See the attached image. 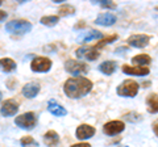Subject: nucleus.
Returning a JSON list of instances; mask_svg holds the SVG:
<instances>
[{
    "instance_id": "23",
    "label": "nucleus",
    "mask_w": 158,
    "mask_h": 147,
    "mask_svg": "<svg viewBox=\"0 0 158 147\" xmlns=\"http://www.w3.org/2000/svg\"><path fill=\"white\" fill-rule=\"evenodd\" d=\"M58 21H59L58 16H44V17H41V20H40V22H41L42 25L49 26V28L56 26L58 24Z\"/></svg>"
},
{
    "instance_id": "31",
    "label": "nucleus",
    "mask_w": 158,
    "mask_h": 147,
    "mask_svg": "<svg viewBox=\"0 0 158 147\" xmlns=\"http://www.w3.org/2000/svg\"><path fill=\"white\" fill-rule=\"evenodd\" d=\"M54 3H62V2H65V0H53Z\"/></svg>"
},
{
    "instance_id": "30",
    "label": "nucleus",
    "mask_w": 158,
    "mask_h": 147,
    "mask_svg": "<svg viewBox=\"0 0 158 147\" xmlns=\"http://www.w3.org/2000/svg\"><path fill=\"white\" fill-rule=\"evenodd\" d=\"M6 18H7V12L0 11V22H2L3 20H6Z\"/></svg>"
},
{
    "instance_id": "3",
    "label": "nucleus",
    "mask_w": 158,
    "mask_h": 147,
    "mask_svg": "<svg viewBox=\"0 0 158 147\" xmlns=\"http://www.w3.org/2000/svg\"><path fill=\"white\" fill-rule=\"evenodd\" d=\"M6 30L11 34H25L32 30V24L28 20H12L6 24Z\"/></svg>"
},
{
    "instance_id": "7",
    "label": "nucleus",
    "mask_w": 158,
    "mask_h": 147,
    "mask_svg": "<svg viewBox=\"0 0 158 147\" xmlns=\"http://www.w3.org/2000/svg\"><path fill=\"white\" fill-rule=\"evenodd\" d=\"M124 129H125L124 122L116 120V121H110V122H107V124H104V126H103V133L108 137H112V135L120 134L121 131H124Z\"/></svg>"
},
{
    "instance_id": "27",
    "label": "nucleus",
    "mask_w": 158,
    "mask_h": 147,
    "mask_svg": "<svg viewBox=\"0 0 158 147\" xmlns=\"http://www.w3.org/2000/svg\"><path fill=\"white\" fill-rule=\"evenodd\" d=\"M92 3L94 4H98V6H100L103 8H108V9H115L116 8V4L112 3V2H108V0H100V2H98V0H94Z\"/></svg>"
},
{
    "instance_id": "17",
    "label": "nucleus",
    "mask_w": 158,
    "mask_h": 147,
    "mask_svg": "<svg viewBox=\"0 0 158 147\" xmlns=\"http://www.w3.org/2000/svg\"><path fill=\"white\" fill-rule=\"evenodd\" d=\"M44 143L48 147H57L59 143V135L54 130H49L44 134Z\"/></svg>"
},
{
    "instance_id": "22",
    "label": "nucleus",
    "mask_w": 158,
    "mask_h": 147,
    "mask_svg": "<svg viewBox=\"0 0 158 147\" xmlns=\"http://www.w3.org/2000/svg\"><path fill=\"white\" fill-rule=\"evenodd\" d=\"M75 13V8L70 4H63L58 8V17L62 16V17H66V16H73Z\"/></svg>"
},
{
    "instance_id": "19",
    "label": "nucleus",
    "mask_w": 158,
    "mask_h": 147,
    "mask_svg": "<svg viewBox=\"0 0 158 147\" xmlns=\"http://www.w3.org/2000/svg\"><path fill=\"white\" fill-rule=\"evenodd\" d=\"M116 67H117V65L115 61H106L99 66V71L102 74H104V75H112V74L116 71Z\"/></svg>"
},
{
    "instance_id": "26",
    "label": "nucleus",
    "mask_w": 158,
    "mask_h": 147,
    "mask_svg": "<svg viewBox=\"0 0 158 147\" xmlns=\"http://www.w3.org/2000/svg\"><path fill=\"white\" fill-rule=\"evenodd\" d=\"M117 34H113V36H108V37H106V38H103V40H100L98 43H96V49H100V47H103V46H106V45H108V43H111V42H113V41H116L117 40Z\"/></svg>"
},
{
    "instance_id": "33",
    "label": "nucleus",
    "mask_w": 158,
    "mask_h": 147,
    "mask_svg": "<svg viewBox=\"0 0 158 147\" xmlns=\"http://www.w3.org/2000/svg\"><path fill=\"white\" fill-rule=\"evenodd\" d=\"M2 4H3V2H2V0H0V6H2Z\"/></svg>"
},
{
    "instance_id": "18",
    "label": "nucleus",
    "mask_w": 158,
    "mask_h": 147,
    "mask_svg": "<svg viewBox=\"0 0 158 147\" xmlns=\"http://www.w3.org/2000/svg\"><path fill=\"white\" fill-rule=\"evenodd\" d=\"M16 70V62L11 58H2L0 59V71L9 74Z\"/></svg>"
},
{
    "instance_id": "12",
    "label": "nucleus",
    "mask_w": 158,
    "mask_h": 147,
    "mask_svg": "<svg viewBox=\"0 0 158 147\" xmlns=\"http://www.w3.org/2000/svg\"><path fill=\"white\" fill-rule=\"evenodd\" d=\"M123 72L127 75H133V76H146L149 75V67H140V66H129L124 65L123 66Z\"/></svg>"
},
{
    "instance_id": "2",
    "label": "nucleus",
    "mask_w": 158,
    "mask_h": 147,
    "mask_svg": "<svg viewBox=\"0 0 158 147\" xmlns=\"http://www.w3.org/2000/svg\"><path fill=\"white\" fill-rule=\"evenodd\" d=\"M138 89H140V85L137 81L132 79H125L116 88V92L121 97H135L138 93Z\"/></svg>"
},
{
    "instance_id": "29",
    "label": "nucleus",
    "mask_w": 158,
    "mask_h": 147,
    "mask_svg": "<svg viewBox=\"0 0 158 147\" xmlns=\"http://www.w3.org/2000/svg\"><path fill=\"white\" fill-rule=\"evenodd\" d=\"M71 147H91L90 143H77V145H73Z\"/></svg>"
},
{
    "instance_id": "8",
    "label": "nucleus",
    "mask_w": 158,
    "mask_h": 147,
    "mask_svg": "<svg viewBox=\"0 0 158 147\" xmlns=\"http://www.w3.org/2000/svg\"><path fill=\"white\" fill-rule=\"evenodd\" d=\"M150 42V37L146 34H132V36L127 40V43L132 47H137V49H142L148 46V43Z\"/></svg>"
},
{
    "instance_id": "6",
    "label": "nucleus",
    "mask_w": 158,
    "mask_h": 147,
    "mask_svg": "<svg viewBox=\"0 0 158 147\" xmlns=\"http://www.w3.org/2000/svg\"><path fill=\"white\" fill-rule=\"evenodd\" d=\"M33 72H48L52 68V61L46 57H37L31 63Z\"/></svg>"
},
{
    "instance_id": "14",
    "label": "nucleus",
    "mask_w": 158,
    "mask_h": 147,
    "mask_svg": "<svg viewBox=\"0 0 158 147\" xmlns=\"http://www.w3.org/2000/svg\"><path fill=\"white\" fill-rule=\"evenodd\" d=\"M48 110L56 117H63V116L67 114V110L65 109V108H63L62 105H59L58 102L56 100H53V99L49 100V102H48Z\"/></svg>"
},
{
    "instance_id": "9",
    "label": "nucleus",
    "mask_w": 158,
    "mask_h": 147,
    "mask_svg": "<svg viewBox=\"0 0 158 147\" xmlns=\"http://www.w3.org/2000/svg\"><path fill=\"white\" fill-rule=\"evenodd\" d=\"M19 112V102L13 99L6 100L0 106V113L4 117H12Z\"/></svg>"
},
{
    "instance_id": "4",
    "label": "nucleus",
    "mask_w": 158,
    "mask_h": 147,
    "mask_svg": "<svg viewBox=\"0 0 158 147\" xmlns=\"http://www.w3.org/2000/svg\"><path fill=\"white\" fill-rule=\"evenodd\" d=\"M15 124H16L20 129L32 130L37 124V116L34 114L33 112H27V113L17 116L16 118H15Z\"/></svg>"
},
{
    "instance_id": "16",
    "label": "nucleus",
    "mask_w": 158,
    "mask_h": 147,
    "mask_svg": "<svg viewBox=\"0 0 158 147\" xmlns=\"http://www.w3.org/2000/svg\"><path fill=\"white\" fill-rule=\"evenodd\" d=\"M146 109L152 114L158 113V95L157 93L148 95V97H146Z\"/></svg>"
},
{
    "instance_id": "5",
    "label": "nucleus",
    "mask_w": 158,
    "mask_h": 147,
    "mask_svg": "<svg viewBox=\"0 0 158 147\" xmlns=\"http://www.w3.org/2000/svg\"><path fill=\"white\" fill-rule=\"evenodd\" d=\"M65 70L71 74V75H77V77L79 75H86L88 72V66L83 62H79L75 59H69L65 62Z\"/></svg>"
},
{
    "instance_id": "13",
    "label": "nucleus",
    "mask_w": 158,
    "mask_h": 147,
    "mask_svg": "<svg viewBox=\"0 0 158 147\" xmlns=\"http://www.w3.org/2000/svg\"><path fill=\"white\" fill-rule=\"evenodd\" d=\"M117 17L115 16L113 13H100L99 16L96 17L95 20V24H98V25H103V26H111L113 25V24L116 22Z\"/></svg>"
},
{
    "instance_id": "20",
    "label": "nucleus",
    "mask_w": 158,
    "mask_h": 147,
    "mask_svg": "<svg viewBox=\"0 0 158 147\" xmlns=\"http://www.w3.org/2000/svg\"><path fill=\"white\" fill-rule=\"evenodd\" d=\"M152 58L148 54H138V55L132 58V63L140 67H148V65H150Z\"/></svg>"
},
{
    "instance_id": "32",
    "label": "nucleus",
    "mask_w": 158,
    "mask_h": 147,
    "mask_svg": "<svg viewBox=\"0 0 158 147\" xmlns=\"http://www.w3.org/2000/svg\"><path fill=\"white\" fill-rule=\"evenodd\" d=\"M2 97H3V95H2V92H0V101H2Z\"/></svg>"
},
{
    "instance_id": "28",
    "label": "nucleus",
    "mask_w": 158,
    "mask_h": 147,
    "mask_svg": "<svg viewBox=\"0 0 158 147\" xmlns=\"http://www.w3.org/2000/svg\"><path fill=\"white\" fill-rule=\"evenodd\" d=\"M153 131H154V134L158 137V120H156L154 122H153Z\"/></svg>"
},
{
    "instance_id": "25",
    "label": "nucleus",
    "mask_w": 158,
    "mask_h": 147,
    "mask_svg": "<svg viewBox=\"0 0 158 147\" xmlns=\"http://www.w3.org/2000/svg\"><path fill=\"white\" fill-rule=\"evenodd\" d=\"M123 117H124L125 121H129V122H138L142 120V116L140 113H137V112H129V113H125Z\"/></svg>"
},
{
    "instance_id": "15",
    "label": "nucleus",
    "mask_w": 158,
    "mask_h": 147,
    "mask_svg": "<svg viewBox=\"0 0 158 147\" xmlns=\"http://www.w3.org/2000/svg\"><path fill=\"white\" fill-rule=\"evenodd\" d=\"M23 95L24 97H27V99H33V97H36L40 92V84L38 83H28L23 87Z\"/></svg>"
},
{
    "instance_id": "11",
    "label": "nucleus",
    "mask_w": 158,
    "mask_h": 147,
    "mask_svg": "<svg viewBox=\"0 0 158 147\" xmlns=\"http://www.w3.org/2000/svg\"><path fill=\"white\" fill-rule=\"evenodd\" d=\"M96 133L95 127L91 126V125H87V124H82L77 127V131H75V135L78 139H88L94 137Z\"/></svg>"
},
{
    "instance_id": "10",
    "label": "nucleus",
    "mask_w": 158,
    "mask_h": 147,
    "mask_svg": "<svg viewBox=\"0 0 158 147\" xmlns=\"http://www.w3.org/2000/svg\"><path fill=\"white\" fill-rule=\"evenodd\" d=\"M75 55L82 59H87V61H96L100 53L98 51L96 47H79L75 51Z\"/></svg>"
},
{
    "instance_id": "21",
    "label": "nucleus",
    "mask_w": 158,
    "mask_h": 147,
    "mask_svg": "<svg viewBox=\"0 0 158 147\" xmlns=\"http://www.w3.org/2000/svg\"><path fill=\"white\" fill-rule=\"evenodd\" d=\"M102 37H103V34L99 32V30H90V32H87V33H82L81 37L78 38V41H81V42H88V41H92V40H99V38L102 40Z\"/></svg>"
},
{
    "instance_id": "34",
    "label": "nucleus",
    "mask_w": 158,
    "mask_h": 147,
    "mask_svg": "<svg viewBox=\"0 0 158 147\" xmlns=\"http://www.w3.org/2000/svg\"><path fill=\"white\" fill-rule=\"evenodd\" d=\"M156 9H157V11H158V6H157V7H156Z\"/></svg>"
},
{
    "instance_id": "1",
    "label": "nucleus",
    "mask_w": 158,
    "mask_h": 147,
    "mask_svg": "<svg viewBox=\"0 0 158 147\" xmlns=\"http://www.w3.org/2000/svg\"><path fill=\"white\" fill-rule=\"evenodd\" d=\"M92 89V81L85 76L67 79L63 84V92L70 99H81L88 95Z\"/></svg>"
},
{
    "instance_id": "24",
    "label": "nucleus",
    "mask_w": 158,
    "mask_h": 147,
    "mask_svg": "<svg viewBox=\"0 0 158 147\" xmlns=\"http://www.w3.org/2000/svg\"><path fill=\"white\" fill-rule=\"evenodd\" d=\"M20 145L23 147H38V142L33 138V137H23L21 141H20Z\"/></svg>"
}]
</instances>
